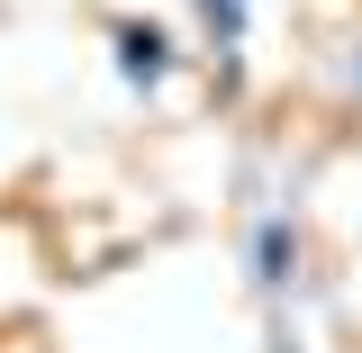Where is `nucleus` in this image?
Listing matches in <instances>:
<instances>
[{"instance_id": "f257e3e1", "label": "nucleus", "mask_w": 362, "mask_h": 353, "mask_svg": "<svg viewBox=\"0 0 362 353\" xmlns=\"http://www.w3.org/2000/svg\"><path fill=\"white\" fill-rule=\"evenodd\" d=\"M299 263H308L299 226L281 218V209L254 218V236H245V272H254V290H263V299H290V290H299Z\"/></svg>"}, {"instance_id": "f03ea898", "label": "nucleus", "mask_w": 362, "mask_h": 353, "mask_svg": "<svg viewBox=\"0 0 362 353\" xmlns=\"http://www.w3.org/2000/svg\"><path fill=\"white\" fill-rule=\"evenodd\" d=\"M109 54H118V82L145 91V100L173 82V28H154V18H118L109 28Z\"/></svg>"}, {"instance_id": "7ed1b4c3", "label": "nucleus", "mask_w": 362, "mask_h": 353, "mask_svg": "<svg viewBox=\"0 0 362 353\" xmlns=\"http://www.w3.org/2000/svg\"><path fill=\"white\" fill-rule=\"evenodd\" d=\"M199 9V37L218 45V82L235 91V45H245V0H190Z\"/></svg>"}, {"instance_id": "20e7f679", "label": "nucleus", "mask_w": 362, "mask_h": 353, "mask_svg": "<svg viewBox=\"0 0 362 353\" xmlns=\"http://www.w3.org/2000/svg\"><path fill=\"white\" fill-rule=\"evenodd\" d=\"M354 91H362V64H354Z\"/></svg>"}]
</instances>
